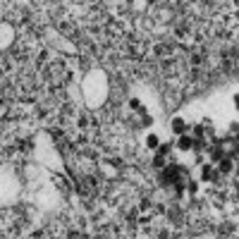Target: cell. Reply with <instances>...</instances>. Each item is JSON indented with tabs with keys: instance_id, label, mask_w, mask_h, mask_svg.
<instances>
[{
	"instance_id": "1",
	"label": "cell",
	"mask_w": 239,
	"mask_h": 239,
	"mask_svg": "<svg viewBox=\"0 0 239 239\" xmlns=\"http://www.w3.org/2000/svg\"><path fill=\"white\" fill-rule=\"evenodd\" d=\"M179 146H182V148H191V139H189V137H184L182 141H179Z\"/></svg>"
},
{
	"instance_id": "2",
	"label": "cell",
	"mask_w": 239,
	"mask_h": 239,
	"mask_svg": "<svg viewBox=\"0 0 239 239\" xmlns=\"http://www.w3.org/2000/svg\"><path fill=\"white\" fill-rule=\"evenodd\" d=\"M175 132H184V122L182 120H175Z\"/></svg>"
},
{
	"instance_id": "3",
	"label": "cell",
	"mask_w": 239,
	"mask_h": 239,
	"mask_svg": "<svg viewBox=\"0 0 239 239\" xmlns=\"http://www.w3.org/2000/svg\"><path fill=\"white\" fill-rule=\"evenodd\" d=\"M148 146H151V148H156V146H158V139H156V137H148Z\"/></svg>"
}]
</instances>
